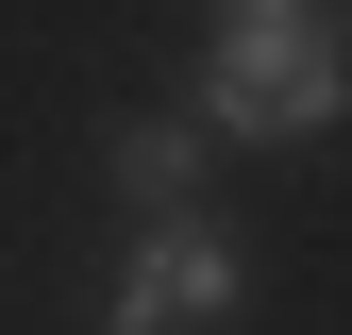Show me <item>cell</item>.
Masks as SVG:
<instances>
[{"label": "cell", "instance_id": "obj_1", "mask_svg": "<svg viewBox=\"0 0 352 335\" xmlns=\"http://www.w3.org/2000/svg\"><path fill=\"white\" fill-rule=\"evenodd\" d=\"M201 135L218 151H319L336 135V0H235L201 34Z\"/></svg>", "mask_w": 352, "mask_h": 335}, {"label": "cell", "instance_id": "obj_2", "mask_svg": "<svg viewBox=\"0 0 352 335\" xmlns=\"http://www.w3.org/2000/svg\"><path fill=\"white\" fill-rule=\"evenodd\" d=\"M235 319H252V251L218 235V201L135 218V251L101 285V335H235Z\"/></svg>", "mask_w": 352, "mask_h": 335}, {"label": "cell", "instance_id": "obj_3", "mask_svg": "<svg viewBox=\"0 0 352 335\" xmlns=\"http://www.w3.org/2000/svg\"><path fill=\"white\" fill-rule=\"evenodd\" d=\"M101 168H118V201H135V218H168V201L218 185V135H201V117H101Z\"/></svg>", "mask_w": 352, "mask_h": 335}, {"label": "cell", "instance_id": "obj_4", "mask_svg": "<svg viewBox=\"0 0 352 335\" xmlns=\"http://www.w3.org/2000/svg\"><path fill=\"white\" fill-rule=\"evenodd\" d=\"M218 17H235V0H218Z\"/></svg>", "mask_w": 352, "mask_h": 335}]
</instances>
